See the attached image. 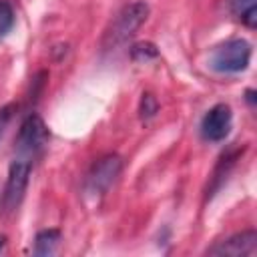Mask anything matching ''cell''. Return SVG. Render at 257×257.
Wrapping results in <instances>:
<instances>
[{"instance_id":"4","label":"cell","mask_w":257,"mask_h":257,"mask_svg":"<svg viewBox=\"0 0 257 257\" xmlns=\"http://www.w3.org/2000/svg\"><path fill=\"white\" fill-rule=\"evenodd\" d=\"M48 141V131L42 122L40 116L36 114H30L22 126H20V133H18V149L22 153H28V155H34L36 151H40Z\"/></svg>"},{"instance_id":"3","label":"cell","mask_w":257,"mask_h":257,"mask_svg":"<svg viewBox=\"0 0 257 257\" xmlns=\"http://www.w3.org/2000/svg\"><path fill=\"white\" fill-rule=\"evenodd\" d=\"M28 177H30V161L18 159L10 165L8 181H6V189H4V207L6 209H14L22 201L26 185H28Z\"/></svg>"},{"instance_id":"12","label":"cell","mask_w":257,"mask_h":257,"mask_svg":"<svg viewBox=\"0 0 257 257\" xmlns=\"http://www.w3.org/2000/svg\"><path fill=\"white\" fill-rule=\"evenodd\" d=\"M157 108H159V104H157V100H155V96L153 94H143V100H141V114L145 116V118H149V116H153L155 112H157Z\"/></svg>"},{"instance_id":"1","label":"cell","mask_w":257,"mask_h":257,"mask_svg":"<svg viewBox=\"0 0 257 257\" xmlns=\"http://www.w3.org/2000/svg\"><path fill=\"white\" fill-rule=\"evenodd\" d=\"M251 60V44L243 38L229 40L217 46L211 54V68L217 72H241Z\"/></svg>"},{"instance_id":"10","label":"cell","mask_w":257,"mask_h":257,"mask_svg":"<svg viewBox=\"0 0 257 257\" xmlns=\"http://www.w3.org/2000/svg\"><path fill=\"white\" fill-rule=\"evenodd\" d=\"M131 54H133L135 60H149V58H155L159 54V50L151 42H139L131 48Z\"/></svg>"},{"instance_id":"7","label":"cell","mask_w":257,"mask_h":257,"mask_svg":"<svg viewBox=\"0 0 257 257\" xmlns=\"http://www.w3.org/2000/svg\"><path fill=\"white\" fill-rule=\"evenodd\" d=\"M257 249V233L255 231H243L237 233L215 247L209 249L211 255H231V257H241V255H253Z\"/></svg>"},{"instance_id":"6","label":"cell","mask_w":257,"mask_h":257,"mask_svg":"<svg viewBox=\"0 0 257 257\" xmlns=\"http://www.w3.org/2000/svg\"><path fill=\"white\" fill-rule=\"evenodd\" d=\"M120 173V159L116 155L102 157L100 161L94 163L90 175H88V189L92 193H102L110 187V183L116 179Z\"/></svg>"},{"instance_id":"2","label":"cell","mask_w":257,"mask_h":257,"mask_svg":"<svg viewBox=\"0 0 257 257\" xmlns=\"http://www.w3.org/2000/svg\"><path fill=\"white\" fill-rule=\"evenodd\" d=\"M147 14H149V6L145 2H133V4L124 6L118 12V16L114 18V22H112V26L106 34V40L110 44L122 42L147 20Z\"/></svg>"},{"instance_id":"11","label":"cell","mask_w":257,"mask_h":257,"mask_svg":"<svg viewBox=\"0 0 257 257\" xmlns=\"http://www.w3.org/2000/svg\"><path fill=\"white\" fill-rule=\"evenodd\" d=\"M14 24V12H12V6L4 0H0V36L6 34Z\"/></svg>"},{"instance_id":"8","label":"cell","mask_w":257,"mask_h":257,"mask_svg":"<svg viewBox=\"0 0 257 257\" xmlns=\"http://www.w3.org/2000/svg\"><path fill=\"white\" fill-rule=\"evenodd\" d=\"M60 241V233L56 229H46L36 235L34 243V253L36 255H52L56 251V245Z\"/></svg>"},{"instance_id":"9","label":"cell","mask_w":257,"mask_h":257,"mask_svg":"<svg viewBox=\"0 0 257 257\" xmlns=\"http://www.w3.org/2000/svg\"><path fill=\"white\" fill-rule=\"evenodd\" d=\"M231 10L249 26L257 24V0H231Z\"/></svg>"},{"instance_id":"13","label":"cell","mask_w":257,"mask_h":257,"mask_svg":"<svg viewBox=\"0 0 257 257\" xmlns=\"http://www.w3.org/2000/svg\"><path fill=\"white\" fill-rule=\"evenodd\" d=\"M2 245H4V237H0V249H2Z\"/></svg>"},{"instance_id":"5","label":"cell","mask_w":257,"mask_h":257,"mask_svg":"<svg viewBox=\"0 0 257 257\" xmlns=\"http://www.w3.org/2000/svg\"><path fill=\"white\" fill-rule=\"evenodd\" d=\"M231 128V108L227 104H215L203 116L201 131L203 137L209 141H223Z\"/></svg>"}]
</instances>
